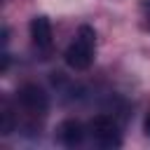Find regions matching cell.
<instances>
[{"label":"cell","instance_id":"cell-3","mask_svg":"<svg viewBox=\"0 0 150 150\" xmlns=\"http://www.w3.org/2000/svg\"><path fill=\"white\" fill-rule=\"evenodd\" d=\"M16 101H19V105H21L28 115H33V117H42V115L47 112V108H49V98H47L45 89L38 87V84H23V87L16 91Z\"/></svg>","mask_w":150,"mask_h":150},{"label":"cell","instance_id":"cell-2","mask_svg":"<svg viewBox=\"0 0 150 150\" xmlns=\"http://www.w3.org/2000/svg\"><path fill=\"white\" fill-rule=\"evenodd\" d=\"M91 141L98 145V148H120L122 145V131H120V124L108 117V115H96L89 127H87Z\"/></svg>","mask_w":150,"mask_h":150},{"label":"cell","instance_id":"cell-6","mask_svg":"<svg viewBox=\"0 0 150 150\" xmlns=\"http://www.w3.org/2000/svg\"><path fill=\"white\" fill-rule=\"evenodd\" d=\"M143 131H145V134L150 136V112L145 115V122H143Z\"/></svg>","mask_w":150,"mask_h":150},{"label":"cell","instance_id":"cell-4","mask_svg":"<svg viewBox=\"0 0 150 150\" xmlns=\"http://www.w3.org/2000/svg\"><path fill=\"white\" fill-rule=\"evenodd\" d=\"M30 38H33V45L38 49H49L52 47V23L47 16H33L30 19Z\"/></svg>","mask_w":150,"mask_h":150},{"label":"cell","instance_id":"cell-5","mask_svg":"<svg viewBox=\"0 0 150 150\" xmlns=\"http://www.w3.org/2000/svg\"><path fill=\"white\" fill-rule=\"evenodd\" d=\"M59 141L66 145V148H75V145H80L82 141H84V127H82V122H77V120H63L61 124H59Z\"/></svg>","mask_w":150,"mask_h":150},{"label":"cell","instance_id":"cell-1","mask_svg":"<svg viewBox=\"0 0 150 150\" xmlns=\"http://www.w3.org/2000/svg\"><path fill=\"white\" fill-rule=\"evenodd\" d=\"M94 54H96V30L91 26H80L75 40L68 45V49L63 54L68 68H73V70H87L94 63Z\"/></svg>","mask_w":150,"mask_h":150}]
</instances>
